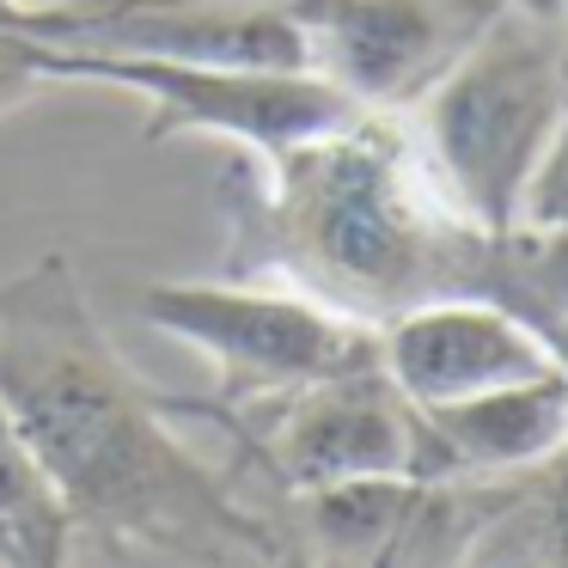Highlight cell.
Masks as SVG:
<instances>
[{"mask_svg": "<svg viewBox=\"0 0 568 568\" xmlns=\"http://www.w3.org/2000/svg\"><path fill=\"white\" fill-rule=\"evenodd\" d=\"M0 416L55 483L80 538L202 568L282 556L275 519L190 453L172 392L123 361L68 251L0 275Z\"/></svg>", "mask_w": 568, "mask_h": 568, "instance_id": "cell-1", "label": "cell"}, {"mask_svg": "<svg viewBox=\"0 0 568 568\" xmlns=\"http://www.w3.org/2000/svg\"><path fill=\"white\" fill-rule=\"evenodd\" d=\"M214 202L226 214L221 275L294 287L373 331L465 294L483 239L434 196L404 116L373 111L270 160L233 153Z\"/></svg>", "mask_w": 568, "mask_h": 568, "instance_id": "cell-2", "label": "cell"}, {"mask_svg": "<svg viewBox=\"0 0 568 568\" xmlns=\"http://www.w3.org/2000/svg\"><path fill=\"white\" fill-rule=\"evenodd\" d=\"M568 111V31L495 7L440 80L404 111L434 196L470 233L519 226L526 190Z\"/></svg>", "mask_w": 568, "mask_h": 568, "instance_id": "cell-3", "label": "cell"}, {"mask_svg": "<svg viewBox=\"0 0 568 568\" xmlns=\"http://www.w3.org/2000/svg\"><path fill=\"white\" fill-rule=\"evenodd\" d=\"M178 422H209L233 446V489L251 507H287L343 483H440L422 409L385 379V367H355L300 385L270 404L214 409L202 397H172Z\"/></svg>", "mask_w": 568, "mask_h": 568, "instance_id": "cell-4", "label": "cell"}, {"mask_svg": "<svg viewBox=\"0 0 568 568\" xmlns=\"http://www.w3.org/2000/svg\"><path fill=\"white\" fill-rule=\"evenodd\" d=\"M141 318L160 336H178L214 367V392L202 404L245 409L287 397L300 385L336 379L355 367H379V331L348 312L306 300L275 282H153L141 287Z\"/></svg>", "mask_w": 568, "mask_h": 568, "instance_id": "cell-5", "label": "cell"}, {"mask_svg": "<svg viewBox=\"0 0 568 568\" xmlns=\"http://www.w3.org/2000/svg\"><path fill=\"white\" fill-rule=\"evenodd\" d=\"M43 87H111L141 104V141L214 135L233 153L270 160L312 135L355 123V104L318 74L282 68H221V62H165V55H111V50H50L31 43Z\"/></svg>", "mask_w": 568, "mask_h": 568, "instance_id": "cell-6", "label": "cell"}, {"mask_svg": "<svg viewBox=\"0 0 568 568\" xmlns=\"http://www.w3.org/2000/svg\"><path fill=\"white\" fill-rule=\"evenodd\" d=\"M306 74L355 111L404 116L495 13L489 0H282Z\"/></svg>", "mask_w": 568, "mask_h": 568, "instance_id": "cell-7", "label": "cell"}, {"mask_svg": "<svg viewBox=\"0 0 568 568\" xmlns=\"http://www.w3.org/2000/svg\"><path fill=\"white\" fill-rule=\"evenodd\" d=\"M379 568H568V446L531 477L422 483Z\"/></svg>", "mask_w": 568, "mask_h": 568, "instance_id": "cell-8", "label": "cell"}, {"mask_svg": "<svg viewBox=\"0 0 568 568\" xmlns=\"http://www.w3.org/2000/svg\"><path fill=\"white\" fill-rule=\"evenodd\" d=\"M379 367L416 409H440L458 397L495 392L544 373V348L489 300H428L379 324Z\"/></svg>", "mask_w": 568, "mask_h": 568, "instance_id": "cell-9", "label": "cell"}, {"mask_svg": "<svg viewBox=\"0 0 568 568\" xmlns=\"http://www.w3.org/2000/svg\"><path fill=\"white\" fill-rule=\"evenodd\" d=\"M440 483H501L531 477L568 446V379L556 367L458 404L422 409Z\"/></svg>", "mask_w": 568, "mask_h": 568, "instance_id": "cell-10", "label": "cell"}, {"mask_svg": "<svg viewBox=\"0 0 568 568\" xmlns=\"http://www.w3.org/2000/svg\"><path fill=\"white\" fill-rule=\"evenodd\" d=\"M465 294L501 306L568 379V226L519 221L507 233H483Z\"/></svg>", "mask_w": 568, "mask_h": 568, "instance_id": "cell-11", "label": "cell"}, {"mask_svg": "<svg viewBox=\"0 0 568 568\" xmlns=\"http://www.w3.org/2000/svg\"><path fill=\"white\" fill-rule=\"evenodd\" d=\"M80 526L43 465L0 416V568H74Z\"/></svg>", "mask_w": 568, "mask_h": 568, "instance_id": "cell-12", "label": "cell"}, {"mask_svg": "<svg viewBox=\"0 0 568 568\" xmlns=\"http://www.w3.org/2000/svg\"><path fill=\"white\" fill-rule=\"evenodd\" d=\"M519 221L568 226V111H562V129H556V141H550V153H544L538 178H531V190H526Z\"/></svg>", "mask_w": 568, "mask_h": 568, "instance_id": "cell-13", "label": "cell"}, {"mask_svg": "<svg viewBox=\"0 0 568 568\" xmlns=\"http://www.w3.org/2000/svg\"><path fill=\"white\" fill-rule=\"evenodd\" d=\"M38 92H43V74H38V62H31V38H7V31H0V116L31 104Z\"/></svg>", "mask_w": 568, "mask_h": 568, "instance_id": "cell-14", "label": "cell"}, {"mask_svg": "<svg viewBox=\"0 0 568 568\" xmlns=\"http://www.w3.org/2000/svg\"><path fill=\"white\" fill-rule=\"evenodd\" d=\"M38 13L43 0H0V31L7 38H38Z\"/></svg>", "mask_w": 568, "mask_h": 568, "instance_id": "cell-15", "label": "cell"}, {"mask_svg": "<svg viewBox=\"0 0 568 568\" xmlns=\"http://www.w3.org/2000/svg\"><path fill=\"white\" fill-rule=\"evenodd\" d=\"M489 7H514V13H538V19H556V0H489ZM562 26V19H556Z\"/></svg>", "mask_w": 568, "mask_h": 568, "instance_id": "cell-16", "label": "cell"}, {"mask_svg": "<svg viewBox=\"0 0 568 568\" xmlns=\"http://www.w3.org/2000/svg\"><path fill=\"white\" fill-rule=\"evenodd\" d=\"M263 568H336V562H318V556H300V550H287V544H282V556L263 562Z\"/></svg>", "mask_w": 568, "mask_h": 568, "instance_id": "cell-17", "label": "cell"}, {"mask_svg": "<svg viewBox=\"0 0 568 568\" xmlns=\"http://www.w3.org/2000/svg\"><path fill=\"white\" fill-rule=\"evenodd\" d=\"M556 19H562V31H568V0H556Z\"/></svg>", "mask_w": 568, "mask_h": 568, "instance_id": "cell-18", "label": "cell"}]
</instances>
